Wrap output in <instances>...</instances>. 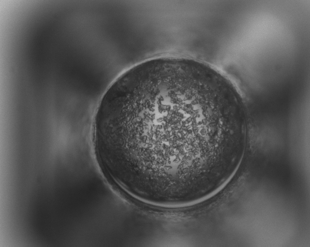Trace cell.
Masks as SVG:
<instances>
[{"mask_svg": "<svg viewBox=\"0 0 310 247\" xmlns=\"http://www.w3.org/2000/svg\"><path fill=\"white\" fill-rule=\"evenodd\" d=\"M247 129L242 99L224 75L199 61L160 57L134 66L108 89L94 144L102 170L123 191L178 207L231 177Z\"/></svg>", "mask_w": 310, "mask_h": 247, "instance_id": "1", "label": "cell"}]
</instances>
